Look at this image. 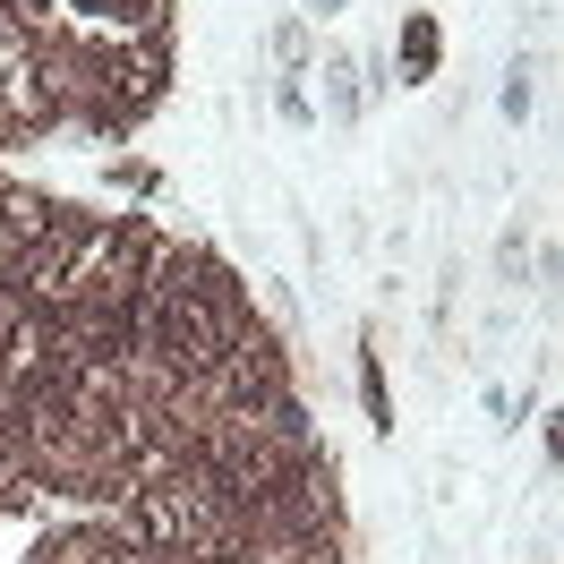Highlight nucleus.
<instances>
[{"instance_id":"obj_2","label":"nucleus","mask_w":564,"mask_h":564,"mask_svg":"<svg viewBox=\"0 0 564 564\" xmlns=\"http://www.w3.org/2000/svg\"><path fill=\"white\" fill-rule=\"evenodd\" d=\"M308 9H325V18H334V9H343V0H308Z\"/></svg>"},{"instance_id":"obj_1","label":"nucleus","mask_w":564,"mask_h":564,"mask_svg":"<svg viewBox=\"0 0 564 564\" xmlns=\"http://www.w3.org/2000/svg\"><path fill=\"white\" fill-rule=\"evenodd\" d=\"M402 61H411V77L436 69V26H427V18H411V26H402Z\"/></svg>"}]
</instances>
